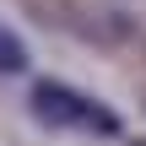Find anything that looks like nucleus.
<instances>
[{"mask_svg": "<svg viewBox=\"0 0 146 146\" xmlns=\"http://www.w3.org/2000/svg\"><path fill=\"white\" fill-rule=\"evenodd\" d=\"M22 70H27V43L11 27H0V76H22Z\"/></svg>", "mask_w": 146, "mask_h": 146, "instance_id": "nucleus-2", "label": "nucleus"}, {"mask_svg": "<svg viewBox=\"0 0 146 146\" xmlns=\"http://www.w3.org/2000/svg\"><path fill=\"white\" fill-rule=\"evenodd\" d=\"M27 108L38 125L49 130H87V135H125V119L114 108H103L92 92L70 87V81H33Z\"/></svg>", "mask_w": 146, "mask_h": 146, "instance_id": "nucleus-1", "label": "nucleus"}]
</instances>
